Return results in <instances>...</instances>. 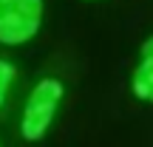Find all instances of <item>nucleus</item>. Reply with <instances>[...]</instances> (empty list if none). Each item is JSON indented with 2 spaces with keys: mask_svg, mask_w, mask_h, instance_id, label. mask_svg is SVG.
Listing matches in <instances>:
<instances>
[{
  "mask_svg": "<svg viewBox=\"0 0 153 147\" xmlns=\"http://www.w3.org/2000/svg\"><path fill=\"white\" fill-rule=\"evenodd\" d=\"M62 93H65V88L54 76H45V79H40L31 88L26 110H23V119H20V136L26 142H40L48 133L51 122H54V113L62 102Z\"/></svg>",
  "mask_w": 153,
  "mask_h": 147,
  "instance_id": "f257e3e1",
  "label": "nucleus"
},
{
  "mask_svg": "<svg viewBox=\"0 0 153 147\" xmlns=\"http://www.w3.org/2000/svg\"><path fill=\"white\" fill-rule=\"evenodd\" d=\"M14 65H11L9 60H0V105H3V99H6V93H9V85H11V79H14Z\"/></svg>",
  "mask_w": 153,
  "mask_h": 147,
  "instance_id": "20e7f679",
  "label": "nucleus"
},
{
  "mask_svg": "<svg viewBox=\"0 0 153 147\" xmlns=\"http://www.w3.org/2000/svg\"><path fill=\"white\" fill-rule=\"evenodd\" d=\"M131 91L136 99L153 105V34L142 43V51H139V65L133 71V82Z\"/></svg>",
  "mask_w": 153,
  "mask_h": 147,
  "instance_id": "7ed1b4c3",
  "label": "nucleus"
},
{
  "mask_svg": "<svg viewBox=\"0 0 153 147\" xmlns=\"http://www.w3.org/2000/svg\"><path fill=\"white\" fill-rule=\"evenodd\" d=\"M43 26V0H0V43L23 45Z\"/></svg>",
  "mask_w": 153,
  "mask_h": 147,
  "instance_id": "f03ea898",
  "label": "nucleus"
}]
</instances>
